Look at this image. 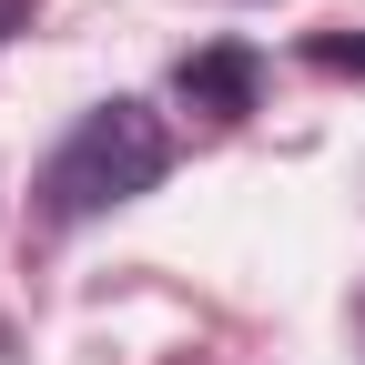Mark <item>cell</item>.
Instances as JSON below:
<instances>
[{"label": "cell", "mask_w": 365, "mask_h": 365, "mask_svg": "<svg viewBox=\"0 0 365 365\" xmlns=\"http://www.w3.org/2000/svg\"><path fill=\"white\" fill-rule=\"evenodd\" d=\"M173 173V132L153 102H102V112H81L61 132V153L41 163V213L51 223H91V213H112L132 193H153V182Z\"/></svg>", "instance_id": "obj_1"}, {"label": "cell", "mask_w": 365, "mask_h": 365, "mask_svg": "<svg viewBox=\"0 0 365 365\" xmlns=\"http://www.w3.org/2000/svg\"><path fill=\"white\" fill-rule=\"evenodd\" d=\"M173 91H182L203 122H244V112H254V91H264V61L234 51V41H213V51H193V61L173 71Z\"/></svg>", "instance_id": "obj_2"}, {"label": "cell", "mask_w": 365, "mask_h": 365, "mask_svg": "<svg viewBox=\"0 0 365 365\" xmlns=\"http://www.w3.org/2000/svg\"><path fill=\"white\" fill-rule=\"evenodd\" d=\"M314 71H345V81H365V31L345 41V31H325L314 41Z\"/></svg>", "instance_id": "obj_3"}]
</instances>
